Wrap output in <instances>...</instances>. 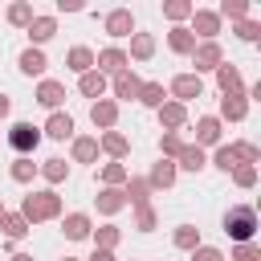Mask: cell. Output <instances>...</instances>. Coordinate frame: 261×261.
Masks as SVG:
<instances>
[{"label":"cell","instance_id":"cell-33","mask_svg":"<svg viewBox=\"0 0 261 261\" xmlns=\"http://www.w3.org/2000/svg\"><path fill=\"white\" fill-rule=\"evenodd\" d=\"M216 16H220V20H224V16H228V20H249V4H245V0H224V4L216 8Z\"/></svg>","mask_w":261,"mask_h":261},{"label":"cell","instance_id":"cell-40","mask_svg":"<svg viewBox=\"0 0 261 261\" xmlns=\"http://www.w3.org/2000/svg\"><path fill=\"white\" fill-rule=\"evenodd\" d=\"M102 184H106V188L126 184V167H122V163H106V167H102Z\"/></svg>","mask_w":261,"mask_h":261},{"label":"cell","instance_id":"cell-7","mask_svg":"<svg viewBox=\"0 0 261 261\" xmlns=\"http://www.w3.org/2000/svg\"><path fill=\"white\" fill-rule=\"evenodd\" d=\"M90 122H94L98 130H114V122H118V102L98 98V102L90 106Z\"/></svg>","mask_w":261,"mask_h":261},{"label":"cell","instance_id":"cell-1","mask_svg":"<svg viewBox=\"0 0 261 261\" xmlns=\"http://www.w3.org/2000/svg\"><path fill=\"white\" fill-rule=\"evenodd\" d=\"M20 216L29 220V228L41 224V220H57V216H61V196H57L53 188H49V192H29L24 204H20Z\"/></svg>","mask_w":261,"mask_h":261},{"label":"cell","instance_id":"cell-41","mask_svg":"<svg viewBox=\"0 0 261 261\" xmlns=\"http://www.w3.org/2000/svg\"><path fill=\"white\" fill-rule=\"evenodd\" d=\"M192 8H196V4H188V0H167V4H163V16L184 20V16H192Z\"/></svg>","mask_w":261,"mask_h":261},{"label":"cell","instance_id":"cell-20","mask_svg":"<svg viewBox=\"0 0 261 261\" xmlns=\"http://www.w3.org/2000/svg\"><path fill=\"white\" fill-rule=\"evenodd\" d=\"M147 184H151V188H171V184H175V163H171V159H159V163L151 167Z\"/></svg>","mask_w":261,"mask_h":261},{"label":"cell","instance_id":"cell-2","mask_svg":"<svg viewBox=\"0 0 261 261\" xmlns=\"http://www.w3.org/2000/svg\"><path fill=\"white\" fill-rule=\"evenodd\" d=\"M224 232L237 241V245H249L253 232H257V208L253 204H232L224 212Z\"/></svg>","mask_w":261,"mask_h":261},{"label":"cell","instance_id":"cell-25","mask_svg":"<svg viewBox=\"0 0 261 261\" xmlns=\"http://www.w3.org/2000/svg\"><path fill=\"white\" fill-rule=\"evenodd\" d=\"M175 159H179V163H175V167H184V171H200V167H204V163H208V159H204V151H200V147H196V143H184V151H179V155H175Z\"/></svg>","mask_w":261,"mask_h":261},{"label":"cell","instance_id":"cell-9","mask_svg":"<svg viewBox=\"0 0 261 261\" xmlns=\"http://www.w3.org/2000/svg\"><path fill=\"white\" fill-rule=\"evenodd\" d=\"M126 65H130V61H126V53H122V49H114V45H110V49H102V53L94 57V69H98L102 77H106V73H122Z\"/></svg>","mask_w":261,"mask_h":261},{"label":"cell","instance_id":"cell-11","mask_svg":"<svg viewBox=\"0 0 261 261\" xmlns=\"http://www.w3.org/2000/svg\"><path fill=\"white\" fill-rule=\"evenodd\" d=\"M37 102H41V106H49V110H57V106L65 102V86H61V82H53V77H45V82L37 86Z\"/></svg>","mask_w":261,"mask_h":261},{"label":"cell","instance_id":"cell-27","mask_svg":"<svg viewBox=\"0 0 261 261\" xmlns=\"http://www.w3.org/2000/svg\"><path fill=\"white\" fill-rule=\"evenodd\" d=\"M163 98H167V94H163V82H143V86H139V102H143V106L159 110Z\"/></svg>","mask_w":261,"mask_h":261},{"label":"cell","instance_id":"cell-18","mask_svg":"<svg viewBox=\"0 0 261 261\" xmlns=\"http://www.w3.org/2000/svg\"><path fill=\"white\" fill-rule=\"evenodd\" d=\"M159 122H163V130H179V126L188 122V110H184L179 102H163V106H159Z\"/></svg>","mask_w":261,"mask_h":261},{"label":"cell","instance_id":"cell-5","mask_svg":"<svg viewBox=\"0 0 261 261\" xmlns=\"http://www.w3.org/2000/svg\"><path fill=\"white\" fill-rule=\"evenodd\" d=\"M192 37L200 33L204 41H216V33H220V16L216 12H208V8H192V29H188Z\"/></svg>","mask_w":261,"mask_h":261},{"label":"cell","instance_id":"cell-53","mask_svg":"<svg viewBox=\"0 0 261 261\" xmlns=\"http://www.w3.org/2000/svg\"><path fill=\"white\" fill-rule=\"evenodd\" d=\"M0 220H4V204H0Z\"/></svg>","mask_w":261,"mask_h":261},{"label":"cell","instance_id":"cell-44","mask_svg":"<svg viewBox=\"0 0 261 261\" xmlns=\"http://www.w3.org/2000/svg\"><path fill=\"white\" fill-rule=\"evenodd\" d=\"M237 37H241V41H257V37H261V24H257V20H237Z\"/></svg>","mask_w":261,"mask_h":261},{"label":"cell","instance_id":"cell-46","mask_svg":"<svg viewBox=\"0 0 261 261\" xmlns=\"http://www.w3.org/2000/svg\"><path fill=\"white\" fill-rule=\"evenodd\" d=\"M192 261H224V253L212 249V245H196V249H192Z\"/></svg>","mask_w":261,"mask_h":261},{"label":"cell","instance_id":"cell-26","mask_svg":"<svg viewBox=\"0 0 261 261\" xmlns=\"http://www.w3.org/2000/svg\"><path fill=\"white\" fill-rule=\"evenodd\" d=\"M77 90H82L86 98H102V94H106V77H102L98 69H90V73H82V82H77Z\"/></svg>","mask_w":261,"mask_h":261},{"label":"cell","instance_id":"cell-22","mask_svg":"<svg viewBox=\"0 0 261 261\" xmlns=\"http://www.w3.org/2000/svg\"><path fill=\"white\" fill-rule=\"evenodd\" d=\"M151 53H155V37H151V33H135V37H130V53H126V61H130V57H135V61H147Z\"/></svg>","mask_w":261,"mask_h":261},{"label":"cell","instance_id":"cell-38","mask_svg":"<svg viewBox=\"0 0 261 261\" xmlns=\"http://www.w3.org/2000/svg\"><path fill=\"white\" fill-rule=\"evenodd\" d=\"M232 155H237V163H245V167H257V159H261V151H257L253 143H232Z\"/></svg>","mask_w":261,"mask_h":261},{"label":"cell","instance_id":"cell-28","mask_svg":"<svg viewBox=\"0 0 261 261\" xmlns=\"http://www.w3.org/2000/svg\"><path fill=\"white\" fill-rule=\"evenodd\" d=\"M122 196H126V204H135V208H143V204H147V196H151V184H147V179H126V188H122Z\"/></svg>","mask_w":261,"mask_h":261},{"label":"cell","instance_id":"cell-45","mask_svg":"<svg viewBox=\"0 0 261 261\" xmlns=\"http://www.w3.org/2000/svg\"><path fill=\"white\" fill-rule=\"evenodd\" d=\"M220 171H232L237 167V155H232V147H216V159H212Z\"/></svg>","mask_w":261,"mask_h":261},{"label":"cell","instance_id":"cell-10","mask_svg":"<svg viewBox=\"0 0 261 261\" xmlns=\"http://www.w3.org/2000/svg\"><path fill=\"white\" fill-rule=\"evenodd\" d=\"M212 143H220V118H216V114H204V118L196 122V147L204 151V147H212Z\"/></svg>","mask_w":261,"mask_h":261},{"label":"cell","instance_id":"cell-50","mask_svg":"<svg viewBox=\"0 0 261 261\" xmlns=\"http://www.w3.org/2000/svg\"><path fill=\"white\" fill-rule=\"evenodd\" d=\"M8 110H12V102H8V94H0V118H4Z\"/></svg>","mask_w":261,"mask_h":261},{"label":"cell","instance_id":"cell-19","mask_svg":"<svg viewBox=\"0 0 261 261\" xmlns=\"http://www.w3.org/2000/svg\"><path fill=\"white\" fill-rule=\"evenodd\" d=\"M45 135H49V139H69V135H73V118L61 114V110H53L49 122H45Z\"/></svg>","mask_w":261,"mask_h":261},{"label":"cell","instance_id":"cell-39","mask_svg":"<svg viewBox=\"0 0 261 261\" xmlns=\"http://www.w3.org/2000/svg\"><path fill=\"white\" fill-rule=\"evenodd\" d=\"M33 175H37V163H33L29 155H20V159L12 163V179H16V184H29Z\"/></svg>","mask_w":261,"mask_h":261},{"label":"cell","instance_id":"cell-30","mask_svg":"<svg viewBox=\"0 0 261 261\" xmlns=\"http://www.w3.org/2000/svg\"><path fill=\"white\" fill-rule=\"evenodd\" d=\"M122 241V228H114V224H102L98 232H94V249H106V253H114V245Z\"/></svg>","mask_w":261,"mask_h":261},{"label":"cell","instance_id":"cell-36","mask_svg":"<svg viewBox=\"0 0 261 261\" xmlns=\"http://www.w3.org/2000/svg\"><path fill=\"white\" fill-rule=\"evenodd\" d=\"M33 16H37V12H33V4H24V0L8 8V20H12L16 29H29V24H33Z\"/></svg>","mask_w":261,"mask_h":261},{"label":"cell","instance_id":"cell-16","mask_svg":"<svg viewBox=\"0 0 261 261\" xmlns=\"http://www.w3.org/2000/svg\"><path fill=\"white\" fill-rule=\"evenodd\" d=\"M216 86H220V94H241V90H245L237 65H216Z\"/></svg>","mask_w":261,"mask_h":261},{"label":"cell","instance_id":"cell-49","mask_svg":"<svg viewBox=\"0 0 261 261\" xmlns=\"http://www.w3.org/2000/svg\"><path fill=\"white\" fill-rule=\"evenodd\" d=\"M90 261H114V253H106V249H94V253H90Z\"/></svg>","mask_w":261,"mask_h":261},{"label":"cell","instance_id":"cell-6","mask_svg":"<svg viewBox=\"0 0 261 261\" xmlns=\"http://www.w3.org/2000/svg\"><path fill=\"white\" fill-rule=\"evenodd\" d=\"M192 65H196V73H200V69H216V65H224V53H220V45H216V41H204V45H196V49H192Z\"/></svg>","mask_w":261,"mask_h":261},{"label":"cell","instance_id":"cell-52","mask_svg":"<svg viewBox=\"0 0 261 261\" xmlns=\"http://www.w3.org/2000/svg\"><path fill=\"white\" fill-rule=\"evenodd\" d=\"M61 261H77V257H61Z\"/></svg>","mask_w":261,"mask_h":261},{"label":"cell","instance_id":"cell-14","mask_svg":"<svg viewBox=\"0 0 261 261\" xmlns=\"http://www.w3.org/2000/svg\"><path fill=\"white\" fill-rule=\"evenodd\" d=\"M53 33H57V16H33V24H29V41H33V49L45 45Z\"/></svg>","mask_w":261,"mask_h":261},{"label":"cell","instance_id":"cell-23","mask_svg":"<svg viewBox=\"0 0 261 261\" xmlns=\"http://www.w3.org/2000/svg\"><path fill=\"white\" fill-rule=\"evenodd\" d=\"M16 65H20V73H29V77H37V73H45V65H49V61H45V53H41V49H24Z\"/></svg>","mask_w":261,"mask_h":261},{"label":"cell","instance_id":"cell-24","mask_svg":"<svg viewBox=\"0 0 261 261\" xmlns=\"http://www.w3.org/2000/svg\"><path fill=\"white\" fill-rule=\"evenodd\" d=\"M102 151H106V155H114V163H118V159H126L130 143H126L118 130H102Z\"/></svg>","mask_w":261,"mask_h":261},{"label":"cell","instance_id":"cell-32","mask_svg":"<svg viewBox=\"0 0 261 261\" xmlns=\"http://www.w3.org/2000/svg\"><path fill=\"white\" fill-rule=\"evenodd\" d=\"M37 171H41V175H45L49 184H61V179L69 175V163H65V159H45V163H41Z\"/></svg>","mask_w":261,"mask_h":261},{"label":"cell","instance_id":"cell-29","mask_svg":"<svg viewBox=\"0 0 261 261\" xmlns=\"http://www.w3.org/2000/svg\"><path fill=\"white\" fill-rule=\"evenodd\" d=\"M0 228H4V237H8V241H20V237L29 232V220H24L20 212H4V220H0Z\"/></svg>","mask_w":261,"mask_h":261},{"label":"cell","instance_id":"cell-8","mask_svg":"<svg viewBox=\"0 0 261 261\" xmlns=\"http://www.w3.org/2000/svg\"><path fill=\"white\" fill-rule=\"evenodd\" d=\"M106 33L110 37H135V16H130V8H114V12H106Z\"/></svg>","mask_w":261,"mask_h":261},{"label":"cell","instance_id":"cell-48","mask_svg":"<svg viewBox=\"0 0 261 261\" xmlns=\"http://www.w3.org/2000/svg\"><path fill=\"white\" fill-rule=\"evenodd\" d=\"M61 12H82V0H57Z\"/></svg>","mask_w":261,"mask_h":261},{"label":"cell","instance_id":"cell-31","mask_svg":"<svg viewBox=\"0 0 261 261\" xmlns=\"http://www.w3.org/2000/svg\"><path fill=\"white\" fill-rule=\"evenodd\" d=\"M167 45H171V53H192V49H196V37H192L188 29H171V33H167Z\"/></svg>","mask_w":261,"mask_h":261},{"label":"cell","instance_id":"cell-4","mask_svg":"<svg viewBox=\"0 0 261 261\" xmlns=\"http://www.w3.org/2000/svg\"><path fill=\"white\" fill-rule=\"evenodd\" d=\"M171 94H175V102H179V106H184V102H192V98H200V94H204L200 73H175V77H171Z\"/></svg>","mask_w":261,"mask_h":261},{"label":"cell","instance_id":"cell-42","mask_svg":"<svg viewBox=\"0 0 261 261\" xmlns=\"http://www.w3.org/2000/svg\"><path fill=\"white\" fill-rule=\"evenodd\" d=\"M135 228H139V232H151V228H155V208H151V204L135 208Z\"/></svg>","mask_w":261,"mask_h":261},{"label":"cell","instance_id":"cell-51","mask_svg":"<svg viewBox=\"0 0 261 261\" xmlns=\"http://www.w3.org/2000/svg\"><path fill=\"white\" fill-rule=\"evenodd\" d=\"M8 261H33V257H29V253H12Z\"/></svg>","mask_w":261,"mask_h":261},{"label":"cell","instance_id":"cell-17","mask_svg":"<svg viewBox=\"0 0 261 261\" xmlns=\"http://www.w3.org/2000/svg\"><path fill=\"white\" fill-rule=\"evenodd\" d=\"M139 73L135 69H122V73H114V98H139Z\"/></svg>","mask_w":261,"mask_h":261},{"label":"cell","instance_id":"cell-15","mask_svg":"<svg viewBox=\"0 0 261 261\" xmlns=\"http://www.w3.org/2000/svg\"><path fill=\"white\" fill-rule=\"evenodd\" d=\"M65 65H69L77 77H82V73H90V69H94V49H86V45H73V49L65 53Z\"/></svg>","mask_w":261,"mask_h":261},{"label":"cell","instance_id":"cell-35","mask_svg":"<svg viewBox=\"0 0 261 261\" xmlns=\"http://www.w3.org/2000/svg\"><path fill=\"white\" fill-rule=\"evenodd\" d=\"M171 241H175V249H188V253H192V249L200 245V228H192V224H179Z\"/></svg>","mask_w":261,"mask_h":261},{"label":"cell","instance_id":"cell-3","mask_svg":"<svg viewBox=\"0 0 261 261\" xmlns=\"http://www.w3.org/2000/svg\"><path fill=\"white\" fill-rule=\"evenodd\" d=\"M37 143H41V126H33V122H16V126L8 130V147H12L16 155H33Z\"/></svg>","mask_w":261,"mask_h":261},{"label":"cell","instance_id":"cell-13","mask_svg":"<svg viewBox=\"0 0 261 261\" xmlns=\"http://www.w3.org/2000/svg\"><path fill=\"white\" fill-rule=\"evenodd\" d=\"M90 228H94V224H90V216H86V212H69V216L61 220V232H65L69 241H86V237H90Z\"/></svg>","mask_w":261,"mask_h":261},{"label":"cell","instance_id":"cell-12","mask_svg":"<svg viewBox=\"0 0 261 261\" xmlns=\"http://www.w3.org/2000/svg\"><path fill=\"white\" fill-rule=\"evenodd\" d=\"M245 114H249V98H245V94H224V98H220V118L241 122Z\"/></svg>","mask_w":261,"mask_h":261},{"label":"cell","instance_id":"cell-47","mask_svg":"<svg viewBox=\"0 0 261 261\" xmlns=\"http://www.w3.org/2000/svg\"><path fill=\"white\" fill-rule=\"evenodd\" d=\"M232 257H237V261H261V253H257V245H253V241H249V245H237V249H232Z\"/></svg>","mask_w":261,"mask_h":261},{"label":"cell","instance_id":"cell-21","mask_svg":"<svg viewBox=\"0 0 261 261\" xmlns=\"http://www.w3.org/2000/svg\"><path fill=\"white\" fill-rule=\"evenodd\" d=\"M118 208H126V196H122V188H102V192H98V212L114 216Z\"/></svg>","mask_w":261,"mask_h":261},{"label":"cell","instance_id":"cell-37","mask_svg":"<svg viewBox=\"0 0 261 261\" xmlns=\"http://www.w3.org/2000/svg\"><path fill=\"white\" fill-rule=\"evenodd\" d=\"M159 151H163V159H175V155L184 151V139H179L175 130H163V139H159Z\"/></svg>","mask_w":261,"mask_h":261},{"label":"cell","instance_id":"cell-34","mask_svg":"<svg viewBox=\"0 0 261 261\" xmlns=\"http://www.w3.org/2000/svg\"><path fill=\"white\" fill-rule=\"evenodd\" d=\"M73 159L77 163H94L98 159V139H73Z\"/></svg>","mask_w":261,"mask_h":261},{"label":"cell","instance_id":"cell-43","mask_svg":"<svg viewBox=\"0 0 261 261\" xmlns=\"http://www.w3.org/2000/svg\"><path fill=\"white\" fill-rule=\"evenodd\" d=\"M232 179H237V188H253V184H257V167L237 163V167H232Z\"/></svg>","mask_w":261,"mask_h":261}]
</instances>
